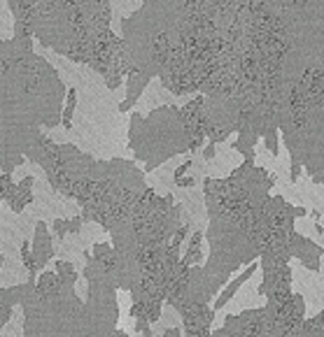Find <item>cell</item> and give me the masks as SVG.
Here are the masks:
<instances>
[{
  "mask_svg": "<svg viewBox=\"0 0 324 337\" xmlns=\"http://www.w3.org/2000/svg\"><path fill=\"white\" fill-rule=\"evenodd\" d=\"M79 228H82V219H79V216H75V219L68 221V233H79Z\"/></svg>",
  "mask_w": 324,
  "mask_h": 337,
  "instance_id": "cell-4",
  "label": "cell"
},
{
  "mask_svg": "<svg viewBox=\"0 0 324 337\" xmlns=\"http://www.w3.org/2000/svg\"><path fill=\"white\" fill-rule=\"evenodd\" d=\"M255 270H257V263H252V265H250V268H247L245 272H243V275H240V277H236V279H233V282L229 284V286H226V289H224L222 293H219V298H217L215 307H212V312H217V309H222V307H224V305H226V302H229V300L233 298V293L238 291L240 286H243V284H245L247 279H250V277L255 275Z\"/></svg>",
  "mask_w": 324,
  "mask_h": 337,
  "instance_id": "cell-1",
  "label": "cell"
},
{
  "mask_svg": "<svg viewBox=\"0 0 324 337\" xmlns=\"http://www.w3.org/2000/svg\"><path fill=\"white\" fill-rule=\"evenodd\" d=\"M192 168V161H187V163H182V165H180L178 170H175V179H182V177H185V172L187 170Z\"/></svg>",
  "mask_w": 324,
  "mask_h": 337,
  "instance_id": "cell-5",
  "label": "cell"
},
{
  "mask_svg": "<svg viewBox=\"0 0 324 337\" xmlns=\"http://www.w3.org/2000/svg\"><path fill=\"white\" fill-rule=\"evenodd\" d=\"M299 175H301V168L296 165V161H294V165H292V182H296L299 179Z\"/></svg>",
  "mask_w": 324,
  "mask_h": 337,
  "instance_id": "cell-7",
  "label": "cell"
},
{
  "mask_svg": "<svg viewBox=\"0 0 324 337\" xmlns=\"http://www.w3.org/2000/svg\"><path fill=\"white\" fill-rule=\"evenodd\" d=\"M77 93H75V89H70L68 91V105H65V112H63V126L65 128H70L72 123H70V116H72V112H75V102H77V98H75Z\"/></svg>",
  "mask_w": 324,
  "mask_h": 337,
  "instance_id": "cell-2",
  "label": "cell"
},
{
  "mask_svg": "<svg viewBox=\"0 0 324 337\" xmlns=\"http://www.w3.org/2000/svg\"><path fill=\"white\" fill-rule=\"evenodd\" d=\"M54 230H56V235H59V238H63V235L68 233V221H61V219L54 221Z\"/></svg>",
  "mask_w": 324,
  "mask_h": 337,
  "instance_id": "cell-3",
  "label": "cell"
},
{
  "mask_svg": "<svg viewBox=\"0 0 324 337\" xmlns=\"http://www.w3.org/2000/svg\"><path fill=\"white\" fill-rule=\"evenodd\" d=\"M203 156H205V158H215V144H212V142H210L208 146H205V149H203Z\"/></svg>",
  "mask_w": 324,
  "mask_h": 337,
  "instance_id": "cell-6",
  "label": "cell"
},
{
  "mask_svg": "<svg viewBox=\"0 0 324 337\" xmlns=\"http://www.w3.org/2000/svg\"><path fill=\"white\" fill-rule=\"evenodd\" d=\"M117 337H131V335H126L124 330H117Z\"/></svg>",
  "mask_w": 324,
  "mask_h": 337,
  "instance_id": "cell-8",
  "label": "cell"
}]
</instances>
